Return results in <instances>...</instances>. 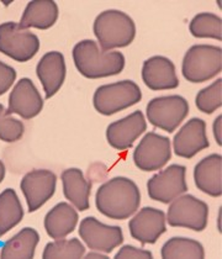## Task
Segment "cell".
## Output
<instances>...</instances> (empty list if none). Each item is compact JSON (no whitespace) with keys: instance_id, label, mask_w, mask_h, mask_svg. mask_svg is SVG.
Wrapping results in <instances>:
<instances>
[{"instance_id":"cell-1","label":"cell","mask_w":222,"mask_h":259,"mask_svg":"<svg viewBox=\"0 0 222 259\" xmlns=\"http://www.w3.org/2000/svg\"><path fill=\"white\" fill-rule=\"evenodd\" d=\"M95 204L100 213L112 220L130 219L141 204V193L134 180L115 177L98 189Z\"/></svg>"},{"instance_id":"cell-2","label":"cell","mask_w":222,"mask_h":259,"mask_svg":"<svg viewBox=\"0 0 222 259\" xmlns=\"http://www.w3.org/2000/svg\"><path fill=\"white\" fill-rule=\"evenodd\" d=\"M72 56L78 72L88 79L120 74L125 68V57L121 52L100 50L93 40L78 42Z\"/></svg>"},{"instance_id":"cell-3","label":"cell","mask_w":222,"mask_h":259,"mask_svg":"<svg viewBox=\"0 0 222 259\" xmlns=\"http://www.w3.org/2000/svg\"><path fill=\"white\" fill-rule=\"evenodd\" d=\"M93 30L103 51L128 46L136 36L134 20L120 10H106L99 14Z\"/></svg>"},{"instance_id":"cell-4","label":"cell","mask_w":222,"mask_h":259,"mask_svg":"<svg viewBox=\"0 0 222 259\" xmlns=\"http://www.w3.org/2000/svg\"><path fill=\"white\" fill-rule=\"evenodd\" d=\"M222 70L221 47L211 45H195L185 53L182 63L183 77L192 83L212 79Z\"/></svg>"},{"instance_id":"cell-5","label":"cell","mask_w":222,"mask_h":259,"mask_svg":"<svg viewBox=\"0 0 222 259\" xmlns=\"http://www.w3.org/2000/svg\"><path fill=\"white\" fill-rule=\"evenodd\" d=\"M141 99V89L134 80H121L99 87L93 97V105L99 114L110 116L140 103Z\"/></svg>"},{"instance_id":"cell-6","label":"cell","mask_w":222,"mask_h":259,"mask_svg":"<svg viewBox=\"0 0 222 259\" xmlns=\"http://www.w3.org/2000/svg\"><path fill=\"white\" fill-rule=\"evenodd\" d=\"M40 50V40L35 33L21 29L19 24L8 21L0 25V52L14 61H30Z\"/></svg>"},{"instance_id":"cell-7","label":"cell","mask_w":222,"mask_h":259,"mask_svg":"<svg viewBox=\"0 0 222 259\" xmlns=\"http://www.w3.org/2000/svg\"><path fill=\"white\" fill-rule=\"evenodd\" d=\"M209 206L205 201L193 195H181L168 207L165 220L172 227H183L196 232L206 229Z\"/></svg>"},{"instance_id":"cell-8","label":"cell","mask_w":222,"mask_h":259,"mask_svg":"<svg viewBox=\"0 0 222 259\" xmlns=\"http://www.w3.org/2000/svg\"><path fill=\"white\" fill-rule=\"evenodd\" d=\"M146 112L154 127L172 134L189 114V104L181 95L159 97L148 103Z\"/></svg>"},{"instance_id":"cell-9","label":"cell","mask_w":222,"mask_h":259,"mask_svg":"<svg viewBox=\"0 0 222 259\" xmlns=\"http://www.w3.org/2000/svg\"><path fill=\"white\" fill-rule=\"evenodd\" d=\"M187 168L181 164H172L150 178L147 183L148 195L154 201L170 204L174 199L188 190Z\"/></svg>"},{"instance_id":"cell-10","label":"cell","mask_w":222,"mask_h":259,"mask_svg":"<svg viewBox=\"0 0 222 259\" xmlns=\"http://www.w3.org/2000/svg\"><path fill=\"white\" fill-rule=\"evenodd\" d=\"M172 157L170 140L156 132H148L134 151L135 164L143 171L158 170Z\"/></svg>"},{"instance_id":"cell-11","label":"cell","mask_w":222,"mask_h":259,"mask_svg":"<svg viewBox=\"0 0 222 259\" xmlns=\"http://www.w3.org/2000/svg\"><path fill=\"white\" fill-rule=\"evenodd\" d=\"M79 236L88 248L101 253H111L123 242L121 227L105 225L92 216L80 222Z\"/></svg>"},{"instance_id":"cell-12","label":"cell","mask_w":222,"mask_h":259,"mask_svg":"<svg viewBox=\"0 0 222 259\" xmlns=\"http://www.w3.org/2000/svg\"><path fill=\"white\" fill-rule=\"evenodd\" d=\"M57 177L49 169H35L25 174L20 188L26 199L29 212H35L55 195Z\"/></svg>"},{"instance_id":"cell-13","label":"cell","mask_w":222,"mask_h":259,"mask_svg":"<svg viewBox=\"0 0 222 259\" xmlns=\"http://www.w3.org/2000/svg\"><path fill=\"white\" fill-rule=\"evenodd\" d=\"M147 130V122L142 111L132 112L128 116L111 122L106 130V140L112 148L126 151Z\"/></svg>"},{"instance_id":"cell-14","label":"cell","mask_w":222,"mask_h":259,"mask_svg":"<svg viewBox=\"0 0 222 259\" xmlns=\"http://www.w3.org/2000/svg\"><path fill=\"white\" fill-rule=\"evenodd\" d=\"M43 108V99L30 78H22L15 84L9 97L8 114H18L30 120L37 116Z\"/></svg>"},{"instance_id":"cell-15","label":"cell","mask_w":222,"mask_h":259,"mask_svg":"<svg viewBox=\"0 0 222 259\" xmlns=\"http://www.w3.org/2000/svg\"><path fill=\"white\" fill-rule=\"evenodd\" d=\"M132 238L142 244H153L158 241L165 229V213L162 210L147 206L128 222Z\"/></svg>"},{"instance_id":"cell-16","label":"cell","mask_w":222,"mask_h":259,"mask_svg":"<svg viewBox=\"0 0 222 259\" xmlns=\"http://www.w3.org/2000/svg\"><path fill=\"white\" fill-rule=\"evenodd\" d=\"M210 146L206 136V122L194 117L179 130L173 141L174 153L183 158L190 159Z\"/></svg>"},{"instance_id":"cell-17","label":"cell","mask_w":222,"mask_h":259,"mask_svg":"<svg viewBox=\"0 0 222 259\" xmlns=\"http://www.w3.org/2000/svg\"><path fill=\"white\" fill-rule=\"evenodd\" d=\"M142 79L151 90H169L179 85L175 66L163 56H154L145 61L142 67Z\"/></svg>"},{"instance_id":"cell-18","label":"cell","mask_w":222,"mask_h":259,"mask_svg":"<svg viewBox=\"0 0 222 259\" xmlns=\"http://www.w3.org/2000/svg\"><path fill=\"white\" fill-rule=\"evenodd\" d=\"M36 73L43 87L46 98H52L66 79V61L64 56L57 51H51L42 56L38 62Z\"/></svg>"},{"instance_id":"cell-19","label":"cell","mask_w":222,"mask_h":259,"mask_svg":"<svg viewBox=\"0 0 222 259\" xmlns=\"http://www.w3.org/2000/svg\"><path fill=\"white\" fill-rule=\"evenodd\" d=\"M222 157L213 153L201 159L194 169V180L199 190L212 198H220L222 195L221 185Z\"/></svg>"},{"instance_id":"cell-20","label":"cell","mask_w":222,"mask_h":259,"mask_svg":"<svg viewBox=\"0 0 222 259\" xmlns=\"http://www.w3.org/2000/svg\"><path fill=\"white\" fill-rule=\"evenodd\" d=\"M78 220L79 216L72 205L60 202L52 207L45 218V230L51 238H66L77 227Z\"/></svg>"},{"instance_id":"cell-21","label":"cell","mask_w":222,"mask_h":259,"mask_svg":"<svg viewBox=\"0 0 222 259\" xmlns=\"http://www.w3.org/2000/svg\"><path fill=\"white\" fill-rule=\"evenodd\" d=\"M58 19V5L52 0H32L25 8L19 26L47 30L56 24Z\"/></svg>"},{"instance_id":"cell-22","label":"cell","mask_w":222,"mask_h":259,"mask_svg":"<svg viewBox=\"0 0 222 259\" xmlns=\"http://www.w3.org/2000/svg\"><path fill=\"white\" fill-rule=\"evenodd\" d=\"M63 194L68 201L74 205L79 211L89 209V196H91L92 184L84 177L83 171L78 168H69L62 173Z\"/></svg>"},{"instance_id":"cell-23","label":"cell","mask_w":222,"mask_h":259,"mask_svg":"<svg viewBox=\"0 0 222 259\" xmlns=\"http://www.w3.org/2000/svg\"><path fill=\"white\" fill-rule=\"evenodd\" d=\"M38 242L40 235L37 231L25 227L5 242L0 252V258H33Z\"/></svg>"},{"instance_id":"cell-24","label":"cell","mask_w":222,"mask_h":259,"mask_svg":"<svg viewBox=\"0 0 222 259\" xmlns=\"http://www.w3.org/2000/svg\"><path fill=\"white\" fill-rule=\"evenodd\" d=\"M24 219V209L15 190L5 189L0 194V237L18 226Z\"/></svg>"},{"instance_id":"cell-25","label":"cell","mask_w":222,"mask_h":259,"mask_svg":"<svg viewBox=\"0 0 222 259\" xmlns=\"http://www.w3.org/2000/svg\"><path fill=\"white\" fill-rule=\"evenodd\" d=\"M161 255L164 259L170 258H204V246L192 238L173 237L163 244Z\"/></svg>"},{"instance_id":"cell-26","label":"cell","mask_w":222,"mask_h":259,"mask_svg":"<svg viewBox=\"0 0 222 259\" xmlns=\"http://www.w3.org/2000/svg\"><path fill=\"white\" fill-rule=\"evenodd\" d=\"M221 18L212 13H201L194 16L190 21L189 30L194 37L198 38H215L222 40Z\"/></svg>"},{"instance_id":"cell-27","label":"cell","mask_w":222,"mask_h":259,"mask_svg":"<svg viewBox=\"0 0 222 259\" xmlns=\"http://www.w3.org/2000/svg\"><path fill=\"white\" fill-rule=\"evenodd\" d=\"M85 254V248L78 238L56 239L45 247L42 257L51 258H81Z\"/></svg>"},{"instance_id":"cell-28","label":"cell","mask_w":222,"mask_h":259,"mask_svg":"<svg viewBox=\"0 0 222 259\" xmlns=\"http://www.w3.org/2000/svg\"><path fill=\"white\" fill-rule=\"evenodd\" d=\"M222 79H217L211 85L201 89L195 99L196 108L205 114H212L222 105L221 99Z\"/></svg>"},{"instance_id":"cell-29","label":"cell","mask_w":222,"mask_h":259,"mask_svg":"<svg viewBox=\"0 0 222 259\" xmlns=\"http://www.w3.org/2000/svg\"><path fill=\"white\" fill-rule=\"evenodd\" d=\"M24 131V123L11 117L4 105L0 104V140L4 142H16L21 139Z\"/></svg>"},{"instance_id":"cell-30","label":"cell","mask_w":222,"mask_h":259,"mask_svg":"<svg viewBox=\"0 0 222 259\" xmlns=\"http://www.w3.org/2000/svg\"><path fill=\"white\" fill-rule=\"evenodd\" d=\"M16 70L0 61V97L8 92L16 79Z\"/></svg>"},{"instance_id":"cell-31","label":"cell","mask_w":222,"mask_h":259,"mask_svg":"<svg viewBox=\"0 0 222 259\" xmlns=\"http://www.w3.org/2000/svg\"><path fill=\"white\" fill-rule=\"evenodd\" d=\"M116 259H122V258H153V254L150 250L136 248V247H132L130 244H126L120 248L119 252L115 255Z\"/></svg>"},{"instance_id":"cell-32","label":"cell","mask_w":222,"mask_h":259,"mask_svg":"<svg viewBox=\"0 0 222 259\" xmlns=\"http://www.w3.org/2000/svg\"><path fill=\"white\" fill-rule=\"evenodd\" d=\"M221 120H222V115L216 117L215 122L212 125V131H213V136H215L216 142H217L218 146H221Z\"/></svg>"},{"instance_id":"cell-33","label":"cell","mask_w":222,"mask_h":259,"mask_svg":"<svg viewBox=\"0 0 222 259\" xmlns=\"http://www.w3.org/2000/svg\"><path fill=\"white\" fill-rule=\"evenodd\" d=\"M86 258H104V259H108L109 257L108 255H105V254H103V253H97V250H92L91 253H89V254H86Z\"/></svg>"},{"instance_id":"cell-34","label":"cell","mask_w":222,"mask_h":259,"mask_svg":"<svg viewBox=\"0 0 222 259\" xmlns=\"http://www.w3.org/2000/svg\"><path fill=\"white\" fill-rule=\"evenodd\" d=\"M5 174H7V169H5L4 163H3L2 160H0V183H2L3 180H4Z\"/></svg>"}]
</instances>
